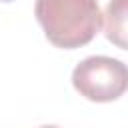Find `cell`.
<instances>
[{
  "mask_svg": "<svg viewBox=\"0 0 128 128\" xmlns=\"http://www.w3.org/2000/svg\"><path fill=\"white\" fill-rule=\"evenodd\" d=\"M34 14L46 38L64 50L88 44L102 28L96 0H36Z\"/></svg>",
  "mask_w": 128,
  "mask_h": 128,
  "instance_id": "6da1fadb",
  "label": "cell"
},
{
  "mask_svg": "<svg viewBox=\"0 0 128 128\" xmlns=\"http://www.w3.org/2000/svg\"><path fill=\"white\" fill-rule=\"evenodd\" d=\"M72 84L92 102H112L128 90V66L110 56H90L74 68Z\"/></svg>",
  "mask_w": 128,
  "mask_h": 128,
  "instance_id": "7a4b0ae2",
  "label": "cell"
},
{
  "mask_svg": "<svg viewBox=\"0 0 128 128\" xmlns=\"http://www.w3.org/2000/svg\"><path fill=\"white\" fill-rule=\"evenodd\" d=\"M102 18L106 38L114 46L128 50V0H110Z\"/></svg>",
  "mask_w": 128,
  "mask_h": 128,
  "instance_id": "3957f363",
  "label": "cell"
},
{
  "mask_svg": "<svg viewBox=\"0 0 128 128\" xmlns=\"http://www.w3.org/2000/svg\"><path fill=\"white\" fill-rule=\"evenodd\" d=\"M40 128H58V126H40Z\"/></svg>",
  "mask_w": 128,
  "mask_h": 128,
  "instance_id": "277c9868",
  "label": "cell"
},
{
  "mask_svg": "<svg viewBox=\"0 0 128 128\" xmlns=\"http://www.w3.org/2000/svg\"><path fill=\"white\" fill-rule=\"evenodd\" d=\"M4 2H8V0H4Z\"/></svg>",
  "mask_w": 128,
  "mask_h": 128,
  "instance_id": "5b68a950",
  "label": "cell"
}]
</instances>
